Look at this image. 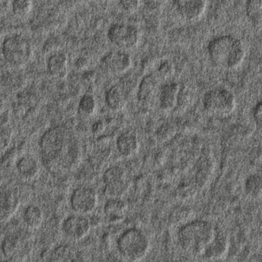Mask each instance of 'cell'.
I'll return each mask as SVG.
<instances>
[{
	"label": "cell",
	"instance_id": "24",
	"mask_svg": "<svg viewBox=\"0 0 262 262\" xmlns=\"http://www.w3.org/2000/svg\"><path fill=\"white\" fill-rule=\"evenodd\" d=\"M245 191L248 196L252 199L261 198L262 192V181L261 176L252 174L249 176L245 183Z\"/></svg>",
	"mask_w": 262,
	"mask_h": 262
},
{
	"label": "cell",
	"instance_id": "30",
	"mask_svg": "<svg viewBox=\"0 0 262 262\" xmlns=\"http://www.w3.org/2000/svg\"><path fill=\"white\" fill-rule=\"evenodd\" d=\"M174 133H175V130L171 124H165V125L163 124V127L157 133V136H158V140L166 141L174 135Z\"/></svg>",
	"mask_w": 262,
	"mask_h": 262
},
{
	"label": "cell",
	"instance_id": "26",
	"mask_svg": "<svg viewBox=\"0 0 262 262\" xmlns=\"http://www.w3.org/2000/svg\"><path fill=\"white\" fill-rule=\"evenodd\" d=\"M32 9V0H13L12 9L13 13L18 17L27 15Z\"/></svg>",
	"mask_w": 262,
	"mask_h": 262
},
{
	"label": "cell",
	"instance_id": "11",
	"mask_svg": "<svg viewBox=\"0 0 262 262\" xmlns=\"http://www.w3.org/2000/svg\"><path fill=\"white\" fill-rule=\"evenodd\" d=\"M174 8L185 21H195L206 12L207 0H173Z\"/></svg>",
	"mask_w": 262,
	"mask_h": 262
},
{
	"label": "cell",
	"instance_id": "8",
	"mask_svg": "<svg viewBox=\"0 0 262 262\" xmlns=\"http://www.w3.org/2000/svg\"><path fill=\"white\" fill-rule=\"evenodd\" d=\"M104 193L109 199H122L129 190V181L126 170L121 166H114L103 174Z\"/></svg>",
	"mask_w": 262,
	"mask_h": 262
},
{
	"label": "cell",
	"instance_id": "5",
	"mask_svg": "<svg viewBox=\"0 0 262 262\" xmlns=\"http://www.w3.org/2000/svg\"><path fill=\"white\" fill-rule=\"evenodd\" d=\"M205 110L214 116L224 118L236 108V99L232 92L224 88L211 89L203 99Z\"/></svg>",
	"mask_w": 262,
	"mask_h": 262
},
{
	"label": "cell",
	"instance_id": "19",
	"mask_svg": "<svg viewBox=\"0 0 262 262\" xmlns=\"http://www.w3.org/2000/svg\"><path fill=\"white\" fill-rule=\"evenodd\" d=\"M16 168L20 177L27 181L35 180L39 172L38 162L32 156H24L20 158Z\"/></svg>",
	"mask_w": 262,
	"mask_h": 262
},
{
	"label": "cell",
	"instance_id": "14",
	"mask_svg": "<svg viewBox=\"0 0 262 262\" xmlns=\"http://www.w3.org/2000/svg\"><path fill=\"white\" fill-rule=\"evenodd\" d=\"M127 209L122 199H109L104 206L105 218L110 224H118L124 220Z\"/></svg>",
	"mask_w": 262,
	"mask_h": 262
},
{
	"label": "cell",
	"instance_id": "2",
	"mask_svg": "<svg viewBox=\"0 0 262 262\" xmlns=\"http://www.w3.org/2000/svg\"><path fill=\"white\" fill-rule=\"evenodd\" d=\"M207 50L214 66L224 70H233L239 67L246 55L244 43L231 35H221L211 40Z\"/></svg>",
	"mask_w": 262,
	"mask_h": 262
},
{
	"label": "cell",
	"instance_id": "6",
	"mask_svg": "<svg viewBox=\"0 0 262 262\" xmlns=\"http://www.w3.org/2000/svg\"><path fill=\"white\" fill-rule=\"evenodd\" d=\"M2 52L5 60L15 68L26 66L32 56V45L20 35H12L6 38L3 43Z\"/></svg>",
	"mask_w": 262,
	"mask_h": 262
},
{
	"label": "cell",
	"instance_id": "28",
	"mask_svg": "<svg viewBox=\"0 0 262 262\" xmlns=\"http://www.w3.org/2000/svg\"><path fill=\"white\" fill-rule=\"evenodd\" d=\"M18 238L15 236H9L4 240L2 246L3 253L6 256H10L13 255L14 252L16 251L18 246Z\"/></svg>",
	"mask_w": 262,
	"mask_h": 262
},
{
	"label": "cell",
	"instance_id": "31",
	"mask_svg": "<svg viewBox=\"0 0 262 262\" xmlns=\"http://www.w3.org/2000/svg\"><path fill=\"white\" fill-rule=\"evenodd\" d=\"M253 118L256 125L258 127H261L262 123V104L261 101H259L254 107Z\"/></svg>",
	"mask_w": 262,
	"mask_h": 262
},
{
	"label": "cell",
	"instance_id": "35",
	"mask_svg": "<svg viewBox=\"0 0 262 262\" xmlns=\"http://www.w3.org/2000/svg\"><path fill=\"white\" fill-rule=\"evenodd\" d=\"M1 195H2V193H1V192H0V196H1Z\"/></svg>",
	"mask_w": 262,
	"mask_h": 262
},
{
	"label": "cell",
	"instance_id": "12",
	"mask_svg": "<svg viewBox=\"0 0 262 262\" xmlns=\"http://www.w3.org/2000/svg\"><path fill=\"white\" fill-rule=\"evenodd\" d=\"M91 228L89 220L78 214L70 215L63 223V232L73 240H81L87 236Z\"/></svg>",
	"mask_w": 262,
	"mask_h": 262
},
{
	"label": "cell",
	"instance_id": "3",
	"mask_svg": "<svg viewBox=\"0 0 262 262\" xmlns=\"http://www.w3.org/2000/svg\"><path fill=\"white\" fill-rule=\"evenodd\" d=\"M217 228L206 220H194L185 224L178 232L182 249L191 256L201 258L216 233Z\"/></svg>",
	"mask_w": 262,
	"mask_h": 262
},
{
	"label": "cell",
	"instance_id": "16",
	"mask_svg": "<svg viewBox=\"0 0 262 262\" xmlns=\"http://www.w3.org/2000/svg\"><path fill=\"white\" fill-rule=\"evenodd\" d=\"M181 92L179 84L169 83L162 89L159 95V104L162 110L169 112L177 107Z\"/></svg>",
	"mask_w": 262,
	"mask_h": 262
},
{
	"label": "cell",
	"instance_id": "20",
	"mask_svg": "<svg viewBox=\"0 0 262 262\" xmlns=\"http://www.w3.org/2000/svg\"><path fill=\"white\" fill-rule=\"evenodd\" d=\"M158 85V77L153 74L145 77L138 86V101L143 104L150 102L155 95Z\"/></svg>",
	"mask_w": 262,
	"mask_h": 262
},
{
	"label": "cell",
	"instance_id": "34",
	"mask_svg": "<svg viewBox=\"0 0 262 262\" xmlns=\"http://www.w3.org/2000/svg\"><path fill=\"white\" fill-rule=\"evenodd\" d=\"M89 220L91 227H97L100 224V219L97 216H92V219Z\"/></svg>",
	"mask_w": 262,
	"mask_h": 262
},
{
	"label": "cell",
	"instance_id": "32",
	"mask_svg": "<svg viewBox=\"0 0 262 262\" xmlns=\"http://www.w3.org/2000/svg\"><path fill=\"white\" fill-rule=\"evenodd\" d=\"M173 72V66L169 61H165L160 66L158 69L159 75L163 77L170 76L172 72Z\"/></svg>",
	"mask_w": 262,
	"mask_h": 262
},
{
	"label": "cell",
	"instance_id": "13",
	"mask_svg": "<svg viewBox=\"0 0 262 262\" xmlns=\"http://www.w3.org/2000/svg\"><path fill=\"white\" fill-rule=\"evenodd\" d=\"M229 248L227 237L219 232L218 229L215 238L212 240L209 247L206 249L201 258L206 260H218L224 258Z\"/></svg>",
	"mask_w": 262,
	"mask_h": 262
},
{
	"label": "cell",
	"instance_id": "9",
	"mask_svg": "<svg viewBox=\"0 0 262 262\" xmlns=\"http://www.w3.org/2000/svg\"><path fill=\"white\" fill-rule=\"evenodd\" d=\"M72 210L78 215L92 213L98 205V195L90 187H78L72 192L70 199Z\"/></svg>",
	"mask_w": 262,
	"mask_h": 262
},
{
	"label": "cell",
	"instance_id": "33",
	"mask_svg": "<svg viewBox=\"0 0 262 262\" xmlns=\"http://www.w3.org/2000/svg\"><path fill=\"white\" fill-rule=\"evenodd\" d=\"M104 130V124H103V122H97L96 124H95L93 127V131L95 133H101L103 132V130Z\"/></svg>",
	"mask_w": 262,
	"mask_h": 262
},
{
	"label": "cell",
	"instance_id": "23",
	"mask_svg": "<svg viewBox=\"0 0 262 262\" xmlns=\"http://www.w3.org/2000/svg\"><path fill=\"white\" fill-rule=\"evenodd\" d=\"M246 12L249 21L255 27H260L262 19V0H247Z\"/></svg>",
	"mask_w": 262,
	"mask_h": 262
},
{
	"label": "cell",
	"instance_id": "10",
	"mask_svg": "<svg viewBox=\"0 0 262 262\" xmlns=\"http://www.w3.org/2000/svg\"><path fill=\"white\" fill-rule=\"evenodd\" d=\"M130 55L123 51H114L106 54L101 61L102 69L111 75H120L132 67Z\"/></svg>",
	"mask_w": 262,
	"mask_h": 262
},
{
	"label": "cell",
	"instance_id": "7",
	"mask_svg": "<svg viewBox=\"0 0 262 262\" xmlns=\"http://www.w3.org/2000/svg\"><path fill=\"white\" fill-rule=\"evenodd\" d=\"M109 41L120 51L132 50L139 43L140 33L133 25L115 23L109 29L107 33Z\"/></svg>",
	"mask_w": 262,
	"mask_h": 262
},
{
	"label": "cell",
	"instance_id": "27",
	"mask_svg": "<svg viewBox=\"0 0 262 262\" xmlns=\"http://www.w3.org/2000/svg\"><path fill=\"white\" fill-rule=\"evenodd\" d=\"M53 262H81L72 253V251L66 247H61L55 250Z\"/></svg>",
	"mask_w": 262,
	"mask_h": 262
},
{
	"label": "cell",
	"instance_id": "17",
	"mask_svg": "<svg viewBox=\"0 0 262 262\" xmlns=\"http://www.w3.org/2000/svg\"><path fill=\"white\" fill-rule=\"evenodd\" d=\"M20 206L18 195L14 192H9L0 196V223L10 220Z\"/></svg>",
	"mask_w": 262,
	"mask_h": 262
},
{
	"label": "cell",
	"instance_id": "25",
	"mask_svg": "<svg viewBox=\"0 0 262 262\" xmlns=\"http://www.w3.org/2000/svg\"><path fill=\"white\" fill-rule=\"evenodd\" d=\"M96 112V102L91 95H86L80 100L78 104V113L85 118L92 117Z\"/></svg>",
	"mask_w": 262,
	"mask_h": 262
},
{
	"label": "cell",
	"instance_id": "18",
	"mask_svg": "<svg viewBox=\"0 0 262 262\" xmlns=\"http://www.w3.org/2000/svg\"><path fill=\"white\" fill-rule=\"evenodd\" d=\"M68 57L63 52L53 54L47 63L49 74L54 78L63 79L68 75Z\"/></svg>",
	"mask_w": 262,
	"mask_h": 262
},
{
	"label": "cell",
	"instance_id": "4",
	"mask_svg": "<svg viewBox=\"0 0 262 262\" xmlns=\"http://www.w3.org/2000/svg\"><path fill=\"white\" fill-rule=\"evenodd\" d=\"M117 249L125 259L138 262L146 258L149 253L150 242L143 231L137 228H130L118 237Z\"/></svg>",
	"mask_w": 262,
	"mask_h": 262
},
{
	"label": "cell",
	"instance_id": "21",
	"mask_svg": "<svg viewBox=\"0 0 262 262\" xmlns=\"http://www.w3.org/2000/svg\"><path fill=\"white\" fill-rule=\"evenodd\" d=\"M106 103L112 112H120L126 105V95L118 85L112 86L106 94Z\"/></svg>",
	"mask_w": 262,
	"mask_h": 262
},
{
	"label": "cell",
	"instance_id": "22",
	"mask_svg": "<svg viewBox=\"0 0 262 262\" xmlns=\"http://www.w3.org/2000/svg\"><path fill=\"white\" fill-rule=\"evenodd\" d=\"M44 220L43 211L38 206L31 205L26 208L23 215L25 224L31 229H36L42 226Z\"/></svg>",
	"mask_w": 262,
	"mask_h": 262
},
{
	"label": "cell",
	"instance_id": "15",
	"mask_svg": "<svg viewBox=\"0 0 262 262\" xmlns=\"http://www.w3.org/2000/svg\"><path fill=\"white\" fill-rule=\"evenodd\" d=\"M116 146L118 152L123 157H132L139 149L138 136L133 131H125L117 138Z\"/></svg>",
	"mask_w": 262,
	"mask_h": 262
},
{
	"label": "cell",
	"instance_id": "1",
	"mask_svg": "<svg viewBox=\"0 0 262 262\" xmlns=\"http://www.w3.org/2000/svg\"><path fill=\"white\" fill-rule=\"evenodd\" d=\"M45 166L54 172L72 169L79 159V149L72 134L63 126L46 131L40 142Z\"/></svg>",
	"mask_w": 262,
	"mask_h": 262
},
{
	"label": "cell",
	"instance_id": "29",
	"mask_svg": "<svg viewBox=\"0 0 262 262\" xmlns=\"http://www.w3.org/2000/svg\"><path fill=\"white\" fill-rule=\"evenodd\" d=\"M141 0H118V5L123 12L132 14L139 9Z\"/></svg>",
	"mask_w": 262,
	"mask_h": 262
}]
</instances>
